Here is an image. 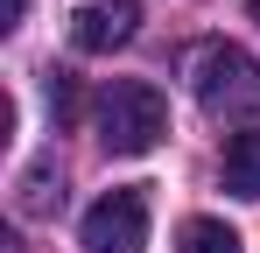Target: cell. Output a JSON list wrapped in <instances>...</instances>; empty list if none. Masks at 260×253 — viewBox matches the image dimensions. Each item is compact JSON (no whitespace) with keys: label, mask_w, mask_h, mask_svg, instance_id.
<instances>
[{"label":"cell","mask_w":260,"mask_h":253,"mask_svg":"<svg viewBox=\"0 0 260 253\" xmlns=\"http://www.w3.org/2000/svg\"><path fill=\"white\" fill-rule=\"evenodd\" d=\"M183 78H190V99L204 113H218V120H253L260 113V64L239 42H225V36L197 42L183 56Z\"/></svg>","instance_id":"cell-1"},{"label":"cell","mask_w":260,"mask_h":253,"mask_svg":"<svg viewBox=\"0 0 260 253\" xmlns=\"http://www.w3.org/2000/svg\"><path fill=\"white\" fill-rule=\"evenodd\" d=\"M169 134V99L141 78H113L99 91V148L106 155H148Z\"/></svg>","instance_id":"cell-2"},{"label":"cell","mask_w":260,"mask_h":253,"mask_svg":"<svg viewBox=\"0 0 260 253\" xmlns=\"http://www.w3.org/2000/svg\"><path fill=\"white\" fill-rule=\"evenodd\" d=\"M85 253H148V197L141 190H106L78 225Z\"/></svg>","instance_id":"cell-3"},{"label":"cell","mask_w":260,"mask_h":253,"mask_svg":"<svg viewBox=\"0 0 260 253\" xmlns=\"http://www.w3.org/2000/svg\"><path fill=\"white\" fill-rule=\"evenodd\" d=\"M134 28H141V0H78L71 7V42L85 56H106V49L134 42Z\"/></svg>","instance_id":"cell-4"},{"label":"cell","mask_w":260,"mask_h":253,"mask_svg":"<svg viewBox=\"0 0 260 253\" xmlns=\"http://www.w3.org/2000/svg\"><path fill=\"white\" fill-rule=\"evenodd\" d=\"M225 190L232 197H260V134H232L225 141Z\"/></svg>","instance_id":"cell-5"},{"label":"cell","mask_w":260,"mask_h":253,"mask_svg":"<svg viewBox=\"0 0 260 253\" xmlns=\"http://www.w3.org/2000/svg\"><path fill=\"white\" fill-rule=\"evenodd\" d=\"M56 204H63V176H56V162H36L28 176H21V197H14V211H21V218H49Z\"/></svg>","instance_id":"cell-6"},{"label":"cell","mask_w":260,"mask_h":253,"mask_svg":"<svg viewBox=\"0 0 260 253\" xmlns=\"http://www.w3.org/2000/svg\"><path fill=\"white\" fill-rule=\"evenodd\" d=\"M176 253H239V232H232L225 218H183Z\"/></svg>","instance_id":"cell-7"},{"label":"cell","mask_w":260,"mask_h":253,"mask_svg":"<svg viewBox=\"0 0 260 253\" xmlns=\"http://www.w3.org/2000/svg\"><path fill=\"white\" fill-rule=\"evenodd\" d=\"M49 106H56V120H71V113H78V99H71V78H63V71L49 78Z\"/></svg>","instance_id":"cell-8"},{"label":"cell","mask_w":260,"mask_h":253,"mask_svg":"<svg viewBox=\"0 0 260 253\" xmlns=\"http://www.w3.org/2000/svg\"><path fill=\"white\" fill-rule=\"evenodd\" d=\"M21 7H28V0H0V14H7V28L21 21Z\"/></svg>","instance_id":"cell-9"},{"label":"cell","mask_w":260,"mask_h":253,"mask_svg":"<svg viewBox=\"0 0 260 253\" xmlns=\"http://www.w3.org/2000/svg\"><path fill=\"white\" fill-rule=\"evenodd\" d=\"M246 7H253V21H260V0H246Z\"/></svg>","instance_id":"cell-10"}]
</instances>
